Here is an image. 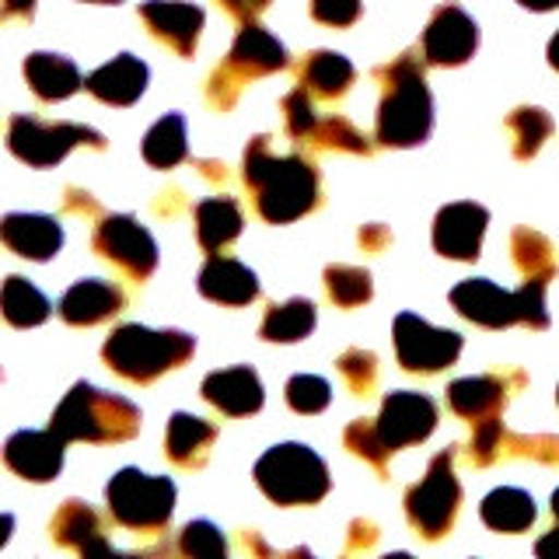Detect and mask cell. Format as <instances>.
Instances as JSON below:
<instances>
[{
  "label": "cell",
  "mask_w": 559,
  "mask_h": 559,
  "mask_svg": "<svg viewBox=\"0 0 559 559\" xmlns=\"http://www.w3.org/2000/svg\"><path fill=\"white\" fill-rule=\"evenodd\" d=\"M552 514H556V521H559V489L552 493Z\"/></svg>",
  "instance_id": "db71d44e"
},
{
  "label": "cell",
  "mask_w": 559,
  "mask_h": 559,
  "mask_svg": "<svg viewBox=\"0 0 559 559\" xmlns=\"http://www.w3.org/2000/svg\"><path fill=\"white\" fill-rule=\"evenodd\" d=\"M459 503H462V486H459V476H454V448H448L441 454H433L427 476L416 486H409L406 514L413 528L433 542L451 532Z\"/></svg>",
  "instance_id": "ba28073f"
},
{
  "label": "cell",
  "mask_w": 559,
  "mask_h": 559,
  "mask_svg": "<svg viewBox=\"0 0 559 559\" xmlns=\"http://www.w3.org/2000/svg\"><path fill=\"white\" fill-rule=\"evenodd\" d=\"M343 441H346V448H349V451L357 454V459L371 462L374 468H381V472H384V462H389L392 448H389V441H384V437H381L378 419H354V424L346 427Z\"/></svg>",
  "instance_id": "8d00e7d4"
},
{
  "label": "cell",
  "mask_w": 559,
  "mask_h": 559,
  "mask_svg": "<svg viewBox=\"0 0 559 559\" xmlns=\"http://www.w3.org/2000/svg\"><path fill=\"white\" fill-rule=\"evenodd\" d=\"M241 210L231 197H210L197 206V238L210 255L231 245L241 235Z\"/></svg>",
  "instance_id": "f1b7e54d"
},
{
  "label": "cell",
  "mask_w": 559,
  "mask_h": 559,
  "mask_svg": "<svg viewBox=\"0 0 559 559\" xmlns=\"http://www.w3.org/2000/svg\"><path fill=\"white\" fill-rule=\"evenodd\" d=\"M514 266L528 280H552L556 276V252L546 235L532 231V227H518L511 235Z\"/></svg>",
  "instance_id": "836d02e7"
},
{
  "label": "cell",
  "mask_w": 559,
  "mask_h": 559,
  "mask_svg": "<svg viewBox=\"0 0 559 559\" xmlns=\"http://www.w3.org/2000/svg\"><path fill=\"white\" fill-rule=\"evenodd\" d=\"M224 67L245 84L249 78H262V74H276V70H284L287 49L280 46V39H273L266 28L249 22L238 32V39H235L231 52H227Z\"/></svg>",
  "instance_id": "e0dca14e"
},
{
  "label": "cell",
  "mask_w": 559,
  "mask_h": 559,
  "mask_svg": "<svg viewBox=\"0 0 559 559\" xmlns=\"http://www.w3.org/2000/svg\"><path fill=\"white\" fill-rule=\"evenodd\" d=\"M419 57L416 49H409L374 70V78L381 81L378 140L384 147H416L433 130V98Z\"/></svg>",
  "instance_id": "7a4b0ae2"
},
{
  "label": "cell",
  "mask_w": 559,
  "mask_h": 559,
  "mask_svg": "<svg viewBox=\"0 0 559 559\" xmlns=\"http://www.w3.org/2000/svg\"><path fill=\"white\" fill-rule=\"evenodd\" d=\"M314 322H319V311L308 301V297H294L287 305H273L262 319V340L266 343H297L311 336Z\"/></svg>",
  "instance_id": "f546056e"
},
{
  "label": "cell",
  "mask_w": 559,
  "mask_h": 559,
  "mask_svg": "<svg viewBox=\"0 0 559 559\" xmlns=\"http://www.w3.org/2000/svg\"><path fill=\"white\" fill-rule=\"evenodd\" d=\"M489 214L479 203H448L433 217V249L444 259L472 262L479 259L483 235H486Z\"/></svg>",
  "instance_id": "5bb4252c"
},
{
  "label": "cell",
  "mask_w": 559,
  "mask_h": 559,
  "mask_svg": "<svg viewBox=\"0 0 559 559\" xmlns=\"http://www.w3.org/2000/svg\"><path fill=\"white\" fill-rule=\"evenodd\" d=\"M245 186L255 192L259 214L270 224H290L319 203V171L297 154L276 157L270 136L245 147Z\"/></svg>",
  "instance_id": "6da1fadb"
},
{
  "label": "cell",
  "mask_w": 559,
  "mask_h": 559,
  "mask_svg": "<svg viewBox=\"0 0 559 559\" xmlns=\"http://www.w3.org/2000/svg\"><path fill=\"white\" fill-rule=\"evenodd\" d=\"M8 147L32 168H52L74 147L105 151V136L92 127H81V122H43L35 116H11Z\"/></svg>",
  "instance_id": "52a82bcc"
},
{
  "label": "cell",
  "mask_w": 559,
  "mask_h": 559,
  "mask_svg": "<svg viewBox=\"0 0 559 559\" xmlns=\"http://www.w3.org/2000/svg\"><path fill=\"white\" fill-rule=\"evenodd\" d=\"M336 367L349 389H354V395H371L374 381H378V357L371 349H346V354L336 360Z\"/></svg>",
  "instance_id": "ab89813d"
},
{
  "label": "cell",
  "mask_w": 559,
  "mask_h": 559,
  "mask_svg": "<svg viewBox=\"0 0 559 559\" xmlns=\"http://www.w3.org/2000/svg\"><path fill=\"white\" fill-rule=\"evenodd\" d=\"M311 17L332 28H349L360 17V0H311Z\"/></svg>",
  "instance_id": "ee69618b"
},
{
  "label": "cell",
  "mask_w": 559,
  "mask_h": 559,
  "mask_svg": "<svg viewBox=\"0 0 559 559\" xmlns=\"http://www.w3.org/2000/svg\"><path fill=\"white\" fill-rule=\"evenodd\" d=\"M507 133L514 140V157L528 162V157H535L542 144L549 140L552 116L546 109H538V105H521V109L507 116Z\"/></svg>",
  "instance_id": "d6a6232c"
},
{
  "label": "cell",
  "mask_w": 559,
  "mask_h": 559,
  "mask_svg": "<svg viewBox=\"0 0 559 559\" xmlns=\"http://www.w3.org/2000/svg\"><path fill=\"white\" fill-rule=\"evenodd\" d=\"M511 437V433H507ZM518 444L521 459H538V462H559V441L556 437H511Z\"/></svg>",
  "instance_id": "f6af8a7d"
},
{
  "label": "cell",
  "mask_w": 559,
  "mask_h": 559,
  "mask_svg": "<svg viewBox=\"0 0 559 559\" xmlns=\"http://www.w3.org/2000/svg\"><path fill=\"white\" fill-rule=\"evenodd\" d=\"M354 81H357V67L349 63L343 52H332V49L311 52V57H305V63L297 67V84H301L308 95H319V98H343Z\"/></svg>",
  "instance_id": "4316f807"
},
{
  "label": "cell",
  "mask_w": 559,
  "mask_h": 559,
  "mask_svg": "<svg viewBox=\"0 0 559 559\" xmlns=\"http://www.w3.org/2000/svg\"><path fill=\"white\" fill-rule=\"evenodd\" d=\"M197 287L203 297H210V301L238 308V305H249L259 297V276L249 266H241L238 259H227V255L214 252L206 259V266L200 270Z\"/></svg>",
  "instance_id": "ffe728a7"
},
{
  "label": "cell",
  "mask_w": 559,
  "mask_h": 559,
  "mask_svg": "<svg viewBox=\"0 0 559 559\" xmlns=\"http://www.w3.org/2000/svg\"><path fill=\"white\" fill-rule=\"evenodd\" d=\"M63 437L57 430H17L4 444V462L14 476L28 483H49L63 468Z\"/></svg>",
  "instance_id": "4fadbf2b"
},
{
  "label": "cell",
  "mask_w": 559,
  "mask_h": 559,
  "mask_svg": "<svg viewBox=\"0 0 559 559\" xmlns=\"http://www.w3.org/2000/svg\"><path fill=\"white\" fill-rule=\"evenodd\" d=\"M189 154L186 144V119L179 112H168L165 119H157L144 136V162L151 168H175L182 165Z\"/></svg>",
  "instance_id": "4dcf8cb0"
},
{
  "label": "cell",
  "mask_w": 559,
  "mask_h": 559,
  "mask_svg": "<svg viewBox=\"0 0 559 559\" xmlns=\"http://www.w3.org/2000/svg\"><path fill=\"white\" fill-rule=\"evenodd\" d=\"M179 552L197 556V559H221L227 552V542L217 524L210 521H189L179 535Z\"/></svg>",
  "instance_id": "f35d334b"
},
{
  "label": "cell",
  "mask_w": 559,
  "mask_h": 559,
  "mask_svg": "<svg viewBox=\"0 0 559 559\" xmlns=\"http://www.w3.org/2000/svg\"><path fill=\"white\" fill-rule=\"evenodd\" d=\"M84 87L105 105H133L147 87V63L133 52H119L116 60L87 74Z\"/></svg>",
  "instance_id": "44dd1931"
},
{
  "label": "cell",
  "mask_w": 559,
  "mask_h": 559,
  "mask_svg": "<svg viewBox=\"0 0 559 559\" xmlns=\"http://www.w3.org/2000/svg\"><path fill=\"white\" fill-rule=\"evenodd\" d=\"M503 424L497 416H486V419H479L476 424V433H472V462L476 465H489L497 459V454L503 451Z\"/></svg>",
  "instance_id": "7bdbcfd3"
},
{
  "label": "cell",
  "mask_w": 559,
  "mask_h": 559,
  "mask_svg": "<svg viewBox=\"0 0 559 559\" xmlns=\"http://www.w3.org/2000/svg\"><path fill=\"white\" fill-rule=\"evenodd\" d=\"M52 538H57L60 546L78 549L84 556H105V552H112L109 542H105L98 514L87 503H81V500H67L60 511H57V518H52Z\"/></svg>",
  "instance_id": "d4e9b609"
},
{
  "label": "cell",
  "mask_w": 559,
  "mask_h": 559,
  "mask_svg": "<svg viewBox=\"0 0 559 559\" xmlns=\"http://www.w3.org/2000/svg\"><path fill=\"white\" fill-rule=\"evenodd\" d=\"M122 308V290L105 280H81L60 301V319L70 325H98Z\"/></svg>",
  "instance_id": "7402d4cb"
},
{
  "label": "cell",
  "mask_w": 559,
  "mask_h": 559,
  "mask_svg": "<svg viewBox=\"0 0 559 559\" xmlns=\"http://www.w3.org/2000/svg\"><path fill=\"white\" fill-rule=\"evenodd\" d=\"M549 63L559 70V32L552 35V43H549Z\"/></svg>",
  "instance_id": "f5cc1de1"
},
{
  "label": "cell",
  "mask_w": 559,
  "mask_h": 559,
  "mask_svg": "<svg viewBox=\"0 0 559 559\" xmlns=\"http://www.w3.org/2000/svg\"><path fill=\"white\" fill-rule=\"evenodd\" d=\"M0 235H4V245L14 255L32 262L52 259L63 245L60 221L46 214H8L4 224H0Z\"/></svg>",
  "instance_id": "d6986e66"
},
{
  "label": "cell",
  "mask_w": 559,
  "mask_h": 559,
  "mask_svg": "<svg viewBox=\"0 0 559 559\" xmlns=\"http://www.w3.org/2000/svg\"><path fill=\"white\" fill-rule=\"evenodd\" d=\"M535 556H542V559H559V528H552V532H546V535L538 538Z\"/></svg>",
  "instance_id": "c3c4849f"
},
{
  "label": "cell",
  "mask_w": 559,
  "mask_h": 559,
  "mask_svg": "<svg viewBox=\"0 0 559 559\" xmlns=\"http://www.w3.org/2000/svg\"><path fill=\"white\" fill-rule=\"evenodd\" d=\"M217 441V427L192 413H175L165 430V454L182 468H197L206 462L210 448Z\"/></svg>",
  "instance_id": "484cf974"
},
{
  "label": "cell",
  "mask_w": 559,
  "mask_h": 559,
  "mask_svg": "<svg viewBox=\"0 0 559 559\" xmlns=\"http://www.w3.org/2000/svg\"><path fill=\"white\" fill-rule=\"evenodd\" d=\"M329 399H332V389L319 374H294L287 381V406L294 413H305V416L322 413L329 406Z\"/></svg>",
  "instance_id": "74e56055"
},
{
  "label": "cell",
  "mask_w": 559,
  "mask_h": 559,
  "mask_svg": "<svg viewBox=\"0 0 559 559\" xmlns=\"http://www.w3.org/2000/svg\"><path fill=\"white\" fill-rule=\"evenodd\" d=\"M255 483L273 503H319L329 493V468L305 444H276L255 462Z\"/></svg>",
  "instance_id": "5b68a950"
},
{
  "label": "cell",
  "mask_w": 559,
  "mask_h": 559,
  "mask_svg": "<svg viewBox=\"0 0 559 559\" xmlns=\"http://www.w3.org/2000/svg\"><path fill=\"white\" fill-rule=\"evenodd\" d=\"M84 4H122V0H84Z\"/></svg>",
  "instance_id": "11a10c76"
},
{
  "label": "cell",
  "mask_w": 559,
  "mask_h": 559,
  "mask_svg": "<svg viewBox=\"0 0 559 559\" xmlns=\"http://www.w3.org/2000/svg\"><path fill=\"white\" fill-rule=\"evenodd\" d=\"M0 308H4V319L17 329H32L43 325L49 319V301L43 290H35L25 276H8L4 280V294H0Z\"/></svg>",
  "instance_id": "1f68e13d"
},
{
  "label": "cell",
  "mask_w": 559,
  "mask_h": 559,
  "mask_svg": "<svg viewBox=\"0 0 559 559\" xmlns=\"http://www.w3.org/2000/svg\"><path fill=\"white\" fill-rule=\"evenodd\" d=\"M95 249L116 262L127 276H133L136 284L157 270V245L147 227L130 214L102 217V224L95 227Z\"/></svg>",
  "instance_id": "30bf717a"
},
{
  "label": "cell",
  "mask_w": 559,
  "mask_h": 559,
  "mask_svg": "<svg viewBox=\"0 0 559 559\" xmlns=\"http://www.w3.org/2000/svg\"><path fill=\"white\" fill-rule=\"evenodd\" d=\"M221 8L227 14H235L238 22H252L255 14H262L270 8V0H221Z\"/></svg>",
  "instance_id": "bcb514c9"
},
{
  "label": "cell",
  "mask_w": 559,
  "mask_h": 559,
  "mask_svg": "<svg viewBox=\"0 0 559 559\" xmlns=\"http://www.w3.org/2000/svg\"><path fill=\"white\" fill-rule=\"evenodd\" d=\"M35 14V0H4V22L11 17H32Z\"/></svg>",
  "instance_id": "f907efd6"
},
{
  "label": "cell",
  "mask_w": 559,
  "mask_h": 559,
  "mask_svg": "<svg viewBox=\"0 0 559 559\" xmlns=\"http://www.w3.org/2000/svg\"><path fill=\"white\" fill-rule=\"evenodd\" d=\"M140 17L151 28L154 39L168 43L179 57H192L200 43V32L206 14L197 4H186V0H144L140 4Z\"/></svg>",
  "instance_id": "9a60e30c"
},
{
  "label": "cell",
  "mask_w": 559,
  "mask_h": 559,
  "mask_svg": "<svg viewBox=\"0 0 559 559\" xmlns=\"http://www.w3.org/2000/svg\"><path fill=\"white\" fill-rule=\"evenodd\" d=\"M314 147H325V151H349V154H371V144L367 136L354 127L349 119L343 116H332V119H319V127L308 136Z\"/></svg>",
  "instance_id": "d590c367"
},
{
  "label": "cell",
  "mask_w": 559,
  "mask_h": 559,
  "mask_svg": "<svg viewBox=\"0 0 559 559\" xmlns=\"http://www.w3.org/2000/svg\"><path fill=\"white\" fill-rule=\"evenodd\" d=\"M25 81L43 102H63L84 87L78 63L60 57V52H32L25 60Z\"/></svg>",
  "instance_id": "603a6c76"
},
{
  "label": "cell",
  "mask_w": 559,
  "mask_h": 559,
  "mask_svg": "<svg viewBox=\"0 0 559 559\" xmlns=\"http://www.w3.org/2000/svg\"><path fill=\"white\" fill-rule=\"evenodd\" d=\"M203 399L224 416H252L262 409V381L252 367H227L203 378Z\"/></svg>",
  "instance_id": "ac0fdd59"
},
{
  "label": "cell",
  "mask_w": 559,
  "mask_h": 559,
  "mask_svg": "<svg viewBox=\"0 0 559 559\" xmlns=\"http://www.w3.org/2000/svg\"><path fill=\"white\" fill-rule=\"evenodd\" d=\"M476 46H479V28L468 17V11L459 4L437 8L430 25L424 28V39H419V52L433 67H462L476 52Z\"/></svg>",
  "instance_id": "8fae6325"
},
{
  "label": "cell",
  "mask_w": 559,
  "mask_h": 559,
  "mask_svg": "<svg viewBox=\"0 0 559 559\" xmlns=\"http://www.w3.org/2000/svg\"><path fill=\"white\" fill-rule=\"evenodd\" d=\"M556 402H559V392H556Z\"/></svg>",
  "instance_id": "9f6ffc18"
},
{
  "label": "cell",
  "mask_w": 559,
  "mask_h": 559,
  "mask_svg": "<svg viewBox=\"0 0 559 559\" xmlns=\"http://www.w3.org/2000/svg\"><path fill=\"white\" fill-rule=\"evenodd\" d=\"M518 4L528 8V11H556L559 0H518Z\"/></svg>",
  "instance_id": "816d5d0a"
},
{
  "label": "cell",
  "mask_w": 559,
  "mask_h": 559,
  "mask_svg": "<svg viewBox=\"0 0 559 559\" xmlns=\"http://www.w3.org/2000/svg\"><path fill=\"white\" fill-rule=\"evenodd\" d=\"M451 305L459 314H465L468 322L486 325V329H503L521 322V305L518 290H503L493 280H462L451 290Z\"/></svg>",
  "instance_id": "2e32d148"
},
{
  "label": "cell",
  "mask_w": 559,
  "mask_h": 559,
  "mask_svg": "<svg viewBox=\"0 0 559 559\" xmlns=\"http://www.w3.org/2000/svg\"><path fill=\"white\" fill-rule=\"evenodd\" d=\"M49 427L57 430L63 441H92V444L130 441L140 430V409L130 399L102 392L87 381H78L74 389L63 395L57 413H52Z\"/></svg>",
  "instance_id": "3957f363"
},
{
  "label": "cell",
  "mask_w": 559,
  "mask_h": 559,
  "mask_svg": "<svg viewBox=\"0 0 559 559\" xmlns=\"http://www.w3.org/2000/svg\"><path fill=\"white\" fill-rule=\"evenodd\" d=\"M284 122H287V133L294 140H305L314 133V127H319V119H314V105L308 98L305 87H297V92H290L284 98Z\"/></svg>",
  "instance_id": "60d3db41"
},
{
  "label": "cell",
  "mask_w": 559,
  "mask_h": 559,
  "mask_svg": "<svg viewBox=\"0 0 559 559\" xmlns=\"http://www.w3.org/2000/svg\"><path fill=\"white\" fill-rule=\"evenodd\" d=\"M109 514L130 532H162L175 511V483L168 476H147L140 468H122L105 486Z\"/></svg>",
  "instance_id": "8992f818"
},
{
  "label": "cell",
  "mask_w": 559,
  "mask_h": 559,
  "mask_svg": "<svg viewBox=\"0 0 559 559\" xmlns=\"http://www.w3.org/2000/svg\"><path fill=\"white\" fill-rule=\"evenodd\" d=\"M325 290L340 308H357L364 301H371V273L360 266H325Z\"/></svg>",
  "instance_id": "e575fe53"
},
{
  "label": "cell",
  "mask_w": 559,
  "mask_h": 559,
  "mask_svg": "<svg viewBox=\"0 0 559 559\" xmlns=\"http://www.w3.org/2000/svg\"><path fill=\"white\" fill-rule=\"evenodd\" d=\"M448 406L472 424H479L486 416H500V409L507 406V381L500 374L459 378L448 389Z\"/></svg>",
  "instance_id": "cb8c5ba5"
},
{
  "label": "cell",
  "mask_w": 559,
  "mask_h": 559,
  "mask_svg": "<svg viewBox=\"0 0 559 559\" xmlns=\"http://www.w3.org/2000/svg\"><path fill=\"white\" fill-rule=\"evenodd\" d=\"M395 354L399 364L413 374H437L451 367L462 354V336L451 329H433L413 311L395 319Z\"/></svg>",
  "instance_id": "9c48e42d"
},
{
  "label": "cell",
  "mask_w": 559,
  "mask_h": 559,
  "mask_svg": "<svg viewBox=\"0 0 559 559\" xmlns=\"http://www.w3.org/2000/svg\"><path fill=\"white\" fill-rule=\"evenodd\" d=\"M197 340L182 329H147V325H119L109 340H105L102 357L116 374L127 381H154L157 374L182 367Z\"/></svg>",
  "instance_id": "277c9868"
},
{
  "label": "cell",
  "mask_w": 559,
  "mask_h": 559,
  "mask_svg": "<svg viewBox=\"0 0 559 559\" xmlns=\"http://www.w3.org/2000/svg\"><path fill=\"white\" fill-rule=\"evenodd\" d=\"M437 427V406L430 395L419 392H392L381 402V416H378V430L389 441L392 451L409 448L427 441Z\"/></svg>",
  "instance_id": "7c38bea8"
},
{
  "label": "cell",
  "mask_w": 559,
  "mask_h": 559,
  "mask_svg": "<svg viewBox=\"0 0 559 559\" xmlns=\"http://www.w3.org/2000/svg\"><path fill=\"white\" fill-rule=\"evenodd\" d=\"M67 210H84V214H98V203L87 197V192H78V189H70V197H67Z\"/></svg>",
  "instance_id": "681fc988"
},
{
  "label": "cell",
  "mask_w": 559,
  "mask_h": 559,
  "mask_svg": "<svg viewBox=\"0 0 559 559\" xmlns=\"http://www.w3.org/2000/svg\"><path fill=\"white\" fill-rule=\"evenodd\" d=\"M389 241H392V231L384 224H367L364 231H360V245H364L367 252H381Z\"/></svg>",
  "instance_id": "7dc6e473"
},
{
  "label": "cell",
  "mask_w": 559,
  "mask_h": 559,
  "mask_svg": "<svg viewBox=\"0 0 559 559\" xmlns=\"http://www.w3.org/2000/svg\"><path fill=\"white\" fill-rule=\"evenodd\" d=\"M546 287H549V280H524V287L518 290V305H521V325H532V329H549Z\"/></svg>",
  "instance_id": "b9f144b4"
},
{
  "label": "cell",
  "mask_w": 559,
  "mask_h": 559,
  "mask_svg": "<svg viewBox=\"0 0 559 559\" xmlns=\"http://www.w3.org/2000/svg\"><path fill=\"white\" fill-rule=\"evenodd\" d=\"M479 514H483V521L489 524V528L507 532V535L528 532L535 524V518H538L532 493H524V489H514V486L493 489V493L483 500Z\"/></svg>",
  "instance_id": "83f0119b"
}]
</instances>
